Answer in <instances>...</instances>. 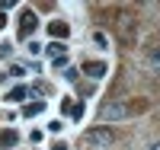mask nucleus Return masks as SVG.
Here are the masks:
<instances>
[{
  "label": "nucleus",
  "mask_w": 160,
  "mask_h": 150,
  "mask_svg": "<svg viewBox=\"0 0 160 150\" xmlns=\"http://www.w3.org/2000/svg\"><path fill=\"white\" fill-rule=\"evenodd\" d=\"M26 96H29V90H26V86H13V90L7 93V102H22Z\"/></svg>",
  "instance_id": "7"
},
{
  "label": "nucleus",
  "mask_w": 160,
  "mask_h": 150,
  "mask_svg": "<svg viewBox=\"0 0 160 150\" xmlns=\"http://www.w3.org/2000/svg\"><path fill=\"white\" fill-rule=\"evenodd\" d=\"M93 42H96L99 48H109V45H106V35H102V32H96V35H93Z\"/></svg>",
  "instance_id": "13"
},
{
  "label": "nucleus",
  "mask_w": 160,
  "mask_h": 150,
  "mask_svg": "<svg viewBox=\"0 0 160 150\" xmlns=\"http://www.w3.org/2000/svg\"><path fill=\"white\" fill-rule=\"evenodd\" d=\"M16 141H19V134L13 131V128H10V131H3V134H0V147H3V150H7V147H13V144H16Z\"/></svg>",
  "instance_id": "9"
},
{
  "label": "nucleus",
  "mask_w": 160,
  "mask_h": 150,
  "mask_svg": "<svg viewBox=\"0 0 160 150\" xmlns=\"http://www.w3.org/2000/svg\"><path fill=\"white\" fill-rule=\"evenodd\" d=\"M35 22H38V19H35V13H32V10H26V13H22V22H19V35H22V38H29V32L35 29Z\"/></svg>",
  "instance_id": "5"
},
{
  "label": "nucleus",
  "mask_w": 160,
  "mask_h": 150,
  "mask_svg": "<svg viewBox=\"0 0 160 150\" xmlns=\"http://www.w3.org/2000/svg\"><path fill=\"white\" fill-rule=\"evenodd\" d=\"M115 35L122 45H135V35H138V19L131 13H118L115 16Z\"/></svg>",
  "instance_id": "1"
},
{
  "label": "nucleus",
  "mask_w": 160,
  "mask_h": 150,
  "mask_svg": "<svg viewBox=\"0 0 160 150\" xmlns=\"http://www.w3.org/2000/svg\"><path fill=\"white\" fill-rule=\"evenodd\" d=\"M10 74H13V77H22V74H26V67H22V64H13V67H10Z\"/></svg>",
  "instance_id": "12"
},
{
  "label": "nucleus",
  "mask_w": 160,
  "mask_h": 150,
  "mask_svg": "<svg viewBox=\"0 0 160 150\" xmlns=\"http://www.w3.org/2000/svg\"><path fill=\"white\" fill-rule=\"evenodd\" d=\"M151 150H160V141H157V144H151Z\"/></svg>",
  "instance_id": "16"
},
{
  "label": "nucleus",
  "mask_w": 160,
  "mask_h": 150,
  "mask_svg": "<svg viewBox=\"0 0 160 150\" xmlns=\"http://www.w3.org/2000/svg\"><path fill=\"white\" fill-rule=\"evenodd\" d=\"M125 115H128V105L125 102H106L99 109V118L102 121H118V118H125Z\"/></svg>",
  "instance_id": "3"
},
{
  "label": "nucleus",
  "mask_w": 160,
  "mask_h": 150,
  "mask_svg": "<svg viewBox=\"0 0 160 150\" xmlns=\"http://www.w3.org/2000/svg\"><path fill=\"white\" fill-rule=\"evenodd\" d=\"M48 32L55 35V38H68V35H71V26H68V22H58V19H55V22H48Z\"/></svg>",
  "instance_id": "6"
},
{
  "label": "nucleus",
  "mask_w": 160,
  "mask_h": 150,
  "mask_svg": "<svg viewBox=\"0 0 160 150\" xmlns=\"http://www.w3.org/2000/svg\"><path fill=\"white\" fill-rule=\"evenodd\" d=\"M42 112H45V102H42V99H38V102H29V105L22 109V115H26V118H32V115H42Z\"/></svg>",
  "instance_id": "8"
},
{
  "label": "nucleus",
  "mask_w": 160,
  "mask_h": 150,
  "mask_svg": "<svg viewBox=\"0 0 160 150\" xmlns=\"http://www.w3.org/2000/svg\"><path fill=\"white\" fill-rule=\"evenodd\" d=\"M106 70H109V67H106L102 61H87V64H83V74H87V77H93V80L106 77Z\"/></svg>",
  "instance_id": "4"
},
{
  "label": "nucleus",
  "mask_w": 160,
  "mask_h": 150,
  "mask_svg": "<svg viewBox=\"0 0 160 150\" xmlns=\"http://www.w3.org/2000/svg\"><path fill=\"white\" fill-rule=\"evenodd\" d=\"M3 26H7V16H3V13H0V29H3Z\"/></svg>",
  "instance_id": "14"
},
{
  "label": "nucleus",
  "mask_w": 160,
  "mask_h": 150,
  "mask_svg": "<svg viewBox=\"0 0 160 150\" xmlns=\"http://www.w3.org/2000/svg\"><path fill=\"white\" fill-rule=\"evenodd\" d=\"M83 144L87 147H112L115 134L109 128H90V131H83Z\"/></svg>",
  "instance_id": "2"
},
{
  "label": "nucleus",
  "mask_w": 160,
  "mask_h": 150,
  "mask_svg": "<svg viewBox=\"0 0 160 150\" xmlns=\"http://www.w3.org/2000/svg\"><path fill=\"white\" fill-rule=\"evenodd\" d=\"M51 150H68V147H64V144H58V147H51Z\"/></svg>",
  "instance_id": "15"
},
{
  "label": "nucleus",
  "mask_w": 160,
  "mask_h": 150,
  "mask_svg": "<svg viewBox=\"0 0 160 150\" xmlns=\"http://www.w3.org/2000/svg\"><path fill=\"white\" fill-rule=\"evenodd\" d=\"M48 54H51V61H55V58H61V54H68V51H64L61 42H55V45H48Z\"/></svg>",
  "instance_id": "11"
},
{
  "label": "nucleus",
  "mask_w": 160,
  "mask_h": 150,
  "mask_svg": "<svg viewBox=\"0 0 160 150\" xmlns=\"http://www.w3.org/2000/svg\"><path fill=\"white\" fill-rule=\"evenodd\" d=\"M148 64H151V70L160 74V48H148Z\"/></svg>",
  "instance_id": "10"
}]
</instances>
